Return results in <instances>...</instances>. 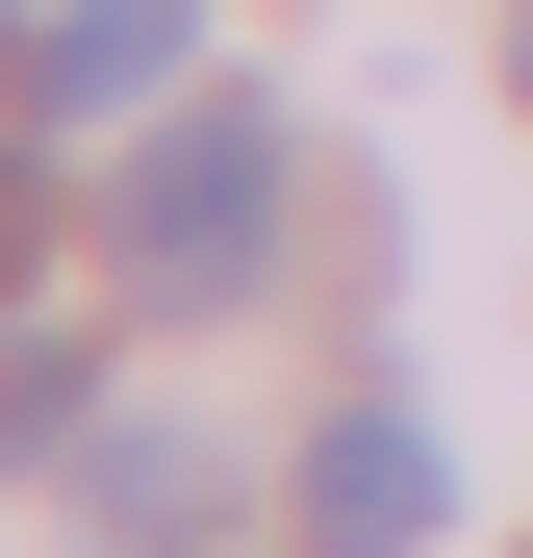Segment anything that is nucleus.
<instances>
[{
	"label": "nucleus",
	"instance_id": "obj_1",
	"mask_svg": "<svg viewBox=\"0 0 533 558\" xmlns=\"http://www.w3.org/2000/svg\"><path fill=\"white\" fill-rule=\"evenodd\" d=\"M254 254H280V102H178L102 178V279L128 305H254Z\"/></svg>",
	"mask_w": 533,
	"mask_h": 558
},
{
	"label": "nucleus",
	"instance_id": "obj_2",
	"mask_svg": "<svg viewBox=\"0 0 533 558\" xmlns=\"http://www.w3.org/2000/svg\"><path fill=\"white\" fill-rule=\"evenodd\" d=\"M432 533H458V457H432V407L355 381V407L305 432V558H432Z\"/></svg>",
	"mask_w": 533,
	"mask_h": 558
},
{
	"label": "nucleus",
	"instance_id": "obj_3",
	"mask_svg": "<svg viewBox=\"0 0 533 558\" xmlns=\"http://www.w3.org/2000/svg\"><path fill=\"white\" fill-rule=\"evenodd\" d=\"M76 533H102V558H204L229 533V457L204 432H102V457H76Z\"/></svg>",
	"mask_w": 533,
	"mask_h": 558
},
{
	"label": "nucleus",
	"instance_id": "obj_4",
	"mask_svg": "<svg viewBox=\"0 0 533 558\" xmlns=\"http://www.w3.org/2000/svg\"><path fill=\"white\" fill-rule=\"evenodd\" d=\"M178 51H204V0H51V51H26V76L102 128V102H178Z\"/></svg>",
	"mask_w": 533,
	"mask_h": 558
},
{
	"label": "nucleus",
	"instance_id": "obj_5",
	"mask_svg": "<svg viewBox=\"0 0 533 558\" xmlns=\"http://www.w3.org/2000/svg\"><path fill=\"white\" fill-rule=\"evenodd\" d=\"M0 457H76V330H0Z\"/></svg>",
	"mask_w": 533,
	"mask_h": 558
},
{
	"label": "nucleus",
	"instance_id": "obj_6",
	"mask_svg": "<svg viewBox=\"0 0 533 558\" xmlns=\"http://www.w3.org/2000/svg\"><path fill=\"white\" fill-rule=\"evenodd\" d=\"M26 254H51V178H26V153H0V279H26Z\"/></svg>",
	"mask_w": 533,
	"mask_h": 558
},
{
	"label": "nucleus",
	"instance_id": "obj_7",
	"mask_svg": "<svg viewBox=\"0 0 533 558\" xmlns=\"http://www.w3.org/2000/svg\"><path fill=\"white\" fill-rule=\"evenodd\" d=\"M508 102H533V0H508Z\"/></svg>",
	"mask_w": 533,
	"mask_h": 558
}]
</instances>
